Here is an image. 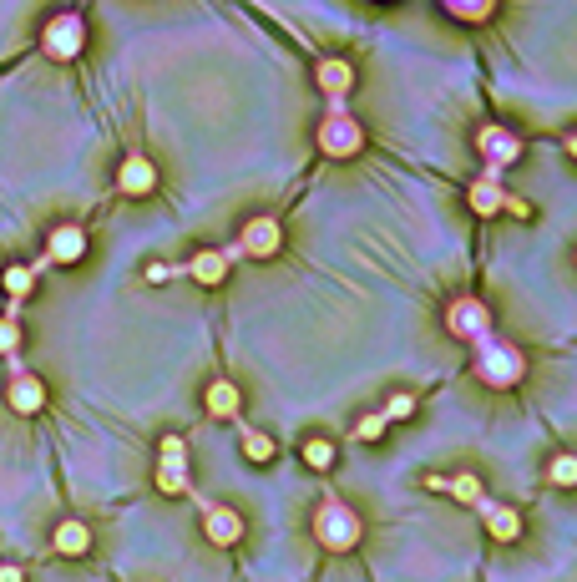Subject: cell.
<instances>
[{"instance_id":"obj_1","label":"cell","mask_w":577,"mask_h":582,"mask_svg":"<svg viewBox=\"0 0 577 582\" xmlns=\"http://www.w3.org/2000/svg\"><path fill=\"white\" fill-rule=\"evenodd\" d=\"M471 375L486 385V390H517L527 380V350L507 335H497V324L486 335L471 340Z\"/></svg>"},{"instance_id":"obj_27","label":"cell","mask_w":577,"mask_h":582,"mask_svg":"<svg viewBox=\"0 0 577 582\" xmlns=\"http://www.w3.org/2000/svg\"><path fill=\"white\" fill-rule=\"evenodd\" d=\"M385 431H390V421H385L380 410H370V415H360V421H355V441H360V446H375V441H385Z\"/></svg>"},{"instance_id":"obj_30","label":"cell","mask_w":577,"mask_h":582,"mask_svg":"<svg viewBox=\"0 0 577 582\" xmlns=\"http://www.w3.org/2000/svg\"><path fill=\"white\" fill-rule=\"evenodd\" d=\"M21 577H26V572H21L16 562H0V582H21Z\"/></svg>"},{"instance_id":"obj_13","label":"cell","mask_w":577,"mask_h":582,"mask_svg":"<svg viewBox=\"0 0 577 582\" xmlns=\"http://www.w3.org/2000/svg\"><path fill=\"white\" fill-rule=\"evenodd\" d=\"M117 193L122 198H152L157 193V162L142 152H127L122 168H117Z\"/></svg>"},{"instance_id":"obj_20","label":"cell","mask_w":577,"mask_h":582,"mask_svg":"<svg viewBox=\"0 0 577 582\" xmlns=\"http://www.w3.org/2000/svg\"><path fill=\"white\" fill-rule=\"evenodd\" d=\"M238 451H243V461H249V466H269V461L279 456V446H274V436H269V431L243 426V421H238Z\"/></svg>"},{"instance_id":"obj_32","label":"cell","mask_w":577,"mask_h":582,"mask_svg":"<svg viewBox=\"0 0 577 582\" xmlns=\"http://www.w3.org/2000/svg\"><path fill=\"white\" fill-rule=\"evenodd\" d=\"M572 264H577V254H572Z\"/></svg>"},{"instance_id":"obj_8","label":"cell","mask_w":577,"mask_h":582,"mask_svg":"<svg viewBox=\"0 0 577 582\" xmlns=\"http://www.w3.org/2000/svg\"><path fill=\"white\" fill-rule=\"evenodd\" d=\"M238 259H243L238 243H228V248H198L193 259H183V274H188L193 284H203V289H218V284L233 274Z\"/></svg>"},{"instance_id":"obj_9","label":"cell","mask_w":577,"mask_h":582,"mask_svg":"<svg viewBox=\"0 0 577 582\" xmlns=\"http://www.w3.org/2000/svg\"><path fill=\"white\" fill-rule=\"evenodd\" d=\"M471 512H476V517L486 522V537H491V542H502V547L522 542V532H527L522 512H517L512 502H497V496H481V502H476Z\"/></svg>"},{"instance_id":"obj_5","label":"cell","mask_w":577,"mask_h":582,"mask_svg":"<svg viewBox=\"0 0 577 582\" xmlns=\"http://www.w3.org/2000/svg\"><path fill=\"white\" fill-rule=\"evenodd\" d=\"M476 152H481V173H507V168H517V162L527 157V142L512 127H502V122H486L476 132Z\"/></svg>"},{"instance_id":"obj_21","label":"cell","mask_w":577,"mask_h":582,"mask_svg":"<svg viewBox=\"0 0 577 582\" xmlns=\"http://www.w3.org/2000/svg\"><path fill=\"white\" fill-rule=\"evenodd\" d=\"M436 6H441L451 21H461V26H486L491 16L502 11V0H436Z\"/></svg>"},{"instance_id":"obj_18","label":"cell","mask_w":577,"mask_h":582,"mask_svg":"<svg viewBox=\"0 0 577 582\" xmlns=\"http://www.w3.org/2000/svg\"><path fill=\"white\" fill-rule=\"evenodd\" d=\"M203 410L213 415V421H238L243 390H238L233 380H208V390H203Z\"/></svg>"},{"instance_id":"obj_31","label":"cell","mask_w":577,"mask_h":582,"mask_svg":"<svg viewBox=\"0 0 577 582\" xmlns=\"http://www.w3.org/2000/svg\"><path fill=\"white\" fill-rule=\"evenodd\" d=\"M562 152L577 162V127H572V132H562Z\"/></svg>"},{"instance_id":"obj_15","label":"cell","mask_w":577,"mask_h":582,"mask_svg":"<svg viewBox=\"0 0 577 582\" xmlns=\"http://www.w3.org/2000/svg\"><path fill=\"white\" fill-rule=\"evenodd\" d=\"M314 87L324 97H350L355 92V61L350 56H319L314 61Z\"/></svg>"},{"instance_id":"obj_29","label":"cell","mask_w":577,"mask_h":582,"mask_svg":"<svg viewBox=\"0 0 577 582\" xmlns=\"http://www.w3.org/2000/svg\"><path fill=\"white\" fill-rule=\"evenodd\" d=\"M502 213H512L517 223H532V203H527V198H517V193H507V203H502Z\"/></svg>"},{"instance_id":"obj_24","label":"cell","mask_w":577,"mask_h":582,"mask_svg":"<svg viewBox=\"0 0 577 582\" xmlns=\"http://www.w3.org/2000/svg\"><path fill=\"white\" fill-rule=\"evenodd\" d=\"M547 486H557V491H572L577 486V456L572 451H557L547 461Z\"/></svg>"},{"instance_id":"obj_11","label":"cell","mask_w":577,"mask_h":582,"mask_svg":"<svg viewBox=\"0 0 577 582\" xmlns=\"http://www.w3.org/2000/svg\"><path fill=\"white\" fill-rule=\"evenodd\" d=\"M243 532H249V527H243V512L238 507H228V502H203V537L213 542V547H238L243 542Z\"/></svg>"},{"instance_id":"obj_14","label":"cell","mask_w":577,"mask_h":582,"mask_svg":"<svg viewBox=\"0 0 577 582\" xmlns=\"http://www.w3.org/2000/svg\"><path fill=\"white\" fill-rule=\"evenodd\" d=\"M152 486L162 491V496H188L193 491V461H188V451H157V471H152Z\"/></svg>"},{"instance_id":"obj_4","label":"cell","mask_w":577,"mask_h":582,"mask_svg":"<svg viewBox=\"0 0 577 582\" xmlns=\"http://www.w3.org/2000/svg\"><path fill=\"white\" fill-rule=\"evenodd\" d=\"M81 51H87V16L81 11H56L41 26V56L56 66H71Z\"/></svg>"},{"instance_id":"obj_25","label":"cell","mask_w":577,"mask_h":582,"mask_svg":"<svg viewBox=\"0 0 577 582\" xmlns=\"http://www.w3.org/2000/svg\"><path fill=\"white\" fill-rule=\"evenodd\" d=\"M416 405H421V400H416V390H395V395L380 405V415H385L390 426H400V421H410V415H416Z\"/></svg>"},{"instance_id":"obj_2","label":"cell","mask_w":577,"mask_h":582,"mask_svg":"<svg viewBox=\"0 0 577 582\" xmlns=\"http://www.w3.org/2000/svg\"><path fill=\"white\" fill-rule=\"evenodd\" d=\"M314 142H319V152H324L329 162H350V157H360V152L370 147L365 127H360L355 112H350V97H324V117H319V127H314Z\"/></svg>"},{"instance_id":"obj_22","label":"cell","mask_w":577,"mask_h":582,"mask_svg":"<svg viewBox=\"0 0 577 582\" xmlns=\"http://www.w3.org/2000/svg\"><path fill=\"white\" fill-rule=\"evenodd\" d=\"M299 456H304V466L309 471H335V461H340V451H335V441L329 436H304V446H299Z\"/></svg>"},{"instance_id":"obj_16","label":"cell","mask_w":577,"mask_h":582,"mask_svg":"<svg viewBox=\"0 0 577 582\" xmlns=\"http://www.w3.org/2000/svg\"><path fill=\"white\" fill-rule=\"evenodd\" d=\"M502 203H507V183H502V173H481V178L466 188V208H471L476 218H497Z\"/></svg>"},{"instance_id":"obj_6","label":"cell","mask_w":577,"mask_h":582,"mask_svg":"<svg viewBox=\"0 0 577 582\" xmlns=\"http://www.w3.org/2000/svg\"><path fill=\"white\" fill-rule=\"evenodd\" d=\"M238 254L243 259H279L284 254V223L274 218V213H259V218H243V228H238Z\"/></svg>"},{"instance_id":"obj_7","label":"cell","mask_w":577,"mask_h":582,"mask_svg":"<svg viewBox=\"0 0 577 582\" xmlns=\"http://www.w3.org/2000/svg\"><path fill=\"white\" fill-rule=\"evenodd\" d=\"M491 324H497V314H491V304L476 299V294H456L446 304V329H451V340H461V345H471L476 335H486Z\"/></svg>"},{"instance_id":"obj_23","label":"cell","mask_w":577,"mask_h":582,"mask_svg":"<svg viewBox=\"0 0 577 582\" xmlns=\"http://www.w3.org/2000/svg\"><path fill=\"white\" fill-rule=\"evenodd\" d=\"M441 491H451L461 507H476L481 496H486V486H481V476H476V471H456V476H446V486H441Z\"/></svg>"},{"instance_id":"obj_17","label":"cell","mask_w":577,"mask_h":582,"mask_svg":"<svg viewBox=\"0 0 577 582\" xmlns=\"http://www.w3.org/2000/svg\"><path fill=\"white\" fill-rule=\"evenodd\" d=\"M51 552L56 557H87L92 552V527L81 522V517H61L51 527Z\"/></svg>"},{"instance_id":"obj_3","label":"cell","mask_w":577,"mask_h":582,"mask_svg":"<svg viewBox=\"0 0 577 582\" xmlns=\"http://www.w3.org/2000/svg\"><path fill=\"white\" fill-rule=\"evenodd\" d=\"M309 532H314V542L324 552H335V557H345V552H355L365 542V522L345 496H319V507L309 517Z\"/></svg>"},{"instance_id":"obj_19","label":"cell","mask_w":577,"mask_h":582,"mask_svg":"<svg viewBox=\"0 0 577 582\" xmlns=\"http://www.w3.org/2000/svg\"><path fill=\"white\" fill-rule=\"evenodd\" d=\"M41 269H46V259H36V264H6V269H0V289H6V299H21L26 304L36 294Z\"/></svg>"},{"instance_id":"obj_26","label":"cell","mask_w":577,"mask_h":582,"mask_svg":"<svg viewBox=\"0 0 577 582\" xmlns=\"http://www.w3.org/2000/svg\"><path fill=\"white\" fill-rule=\"evenodd\" d=\"M21 355V314H0V360Z\"/></svg>"},{"instance_id":"obj_10","label":"cell","mask_w":577,"mask_h":582,"mask_svg":"<svg viewBox=\"0 0 577 582\" xmlns=\"http://www.w3.org/2000/svg\"><path fill=\"white\" fill-rule=\"evenodd\" d=\"M87 248H92V238H87V228H81V223H56L46 233V264L76 269L81 259H87Z\"/></svg>"},{"instance_id":"obj_28","label":"cell","mask_w":577,"mask_h":582,"mask_svg":"<svg viewBox=\"0 0 577 582\" xmlns=\"http://www.w3.org/2000/svg\"><path fill=\"white\" fill-rule=\"evenodd\" d=\"M147 284H168V279H183V264H147L142 269Z\"/></svg>"},{"instance_id":"obj_12","label":"cell","mask_w":577,"mask_h":582,"mask_svg":"<svg viewBox=\"0 0 577 582\" xmlns=\"http://www.w3.org/2000/svg\"><path fill=\"white\" fill-rule=\"evenodd\" d=\"M46 400H51V390H46V380L41 375H31V370H11V380H6V405L16 410V415H41L46 410Z\"/></svg>"}]
</instances>
